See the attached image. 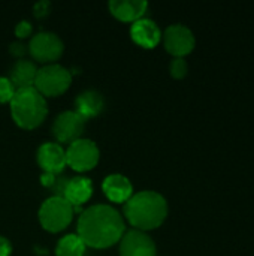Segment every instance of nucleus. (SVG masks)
Returning a JSON list of instances; mask_svg holds the SVG:
<instances>
[{
  "label": "nucleus",
  "mask_w": 254,
  "mask_h": 256,
  "mask_svg": "<svg viewBox=\"0 0 254 256\" xmlns=\"http://www.w3.org/2000/svg\"><path fill=\"white\" fill-rule=\"evenodd\" d=\"M37 68L31 60L19 58L13 63L9 72V80L13 84L15 90L25 88V87H34Z\"/></svg>",
  "instance_id": "dca6fc26"
},
{
  "label": "nucleus",
  "mask_w": 254,
  "mask_h": 256,
  "mask_svg": "<svg viewBox=\"0 0 254 256\" xmlns=\"http://www.w3.org/2000/svg\"><path fill=\"white\" fill-rule=\"evenodd\" d=\"M55 252L57 256H82L85 252V243L78 234H67L58 240Z\"/></svg>",
  "instance_id": "a211bd4d"
},
{
  "label": "nucleus",
  "mask_w": 254,
  "mask_h": 256,
  "mask_svg": "<svg viewBox=\"0 0 254 256\" xmlns=\"http://www.w3.org/2000/svg\"><path fill=\"white\" fill-rule=\"evenodd\" d=\"M67 177L60 172V174H52V172H42L40 176V183L45 186V188H49L55 196H63V192H64V188H66V183H67Z\"/></svg>",
  "instance_id": "6ab92c4d"
},
{
  "label": "nucleus",
  "mask_w": 254,
  "mask_h": 256,
  "mask_svg": "<svg viewBox=\"0 0 254 256\" xmlns=\"http://www.w3.org/2000/svg\"><path fill=\"white\" fill-rule=\"evenodd\" d=\"M189 70V64L184 60V57H174L171 64H169V72L174 78H184L187 75Z\"/></svg>",
  "instance_id": "aec40b11"
},
{
  "label": "nucleus",
  "mask_w": 254,
  "mask_h": 256,
  "mask_svg": "<svg viewBox=\"0 0 254 256\" xmlns=\"http://www.w3.org/2000/svg\"><path fill=\"white\" fill-rule=\"evenodd\" d=\"M10 104V114L15 123L24 129H33L40 124L48 112L45 96L34 87L15 90Z\"/></svg>",
  "instance_id": "7ed1b4c3"
},
{
  "label": "nucleus",
  "mask_w": 254,
  "mask_h": 256,
  "mask_svg": "<svg viewBox=\"0 0 254 256\" xmlns=\"http://www.w3.org/2000/svg\"><path fill=\"white\" fill-rule=\"evenodd\" d=\"M37 162L43 172L60 174L66 165V150L58 142H43L37 148Z\"/></svg>",
  "instance_id": "9b49d317"
},
{
  "label": "nucleus",
  "mask_w": 254,
  "mask_h": 256,
  "mask_svg": "<svg viewBox=\"0 0 254 256\" xmlns=\"http://www.w3.org/2000/svg\"><path fill=\"white\" fill-rule=\"evenodd\" d=\"M72 82V72L58 64V63H48L37 69L34 88L43 96H57L63 93Z\"/></svg>",
  "instance_id": "20e7f679"
},
{
  "label": "nucleus",
  "mask_w": 254,
  "mask_h": 256,
  "mask_svg": "<svg viewBox=\"0 0 254 256\" xmlns=\"http://www.w3.org/2000/svg\"><path fill=\"white\" fill-rule=\"evenodd\" d=\"M9 51H10L13 56L21 57V56H24V54H25L27 48H25V45H24V44H21V42H12V44L9 45Z\"/></svg>",
  "instance_id": "393cba45"
},
{
  "label": "nucleus",
  "mask_w": 254,
  "mask_h": 256,
  "mask_svg": "<svg viewBox=\"0 0 254 256\" xmlns=\"http://www.w3.org/2000/svg\"><path fill=\"white\" fill-rule=\"evenodd\" d=\"M162 36L166 51L175 57H184L192 52L196 44L193 32L184 24H171L165 28Z\"/></svg>",
  "instance_id": "6e6552de"
},
{
  "label": "nucleus",
  "mask_w": 254,
  "mask_h": 256,
  "mask_svg": "<svg viewBox=\"0 0 254 256\" xmlns=\"http://www.w3.org/2000/svg\"><path fill=\"white\" fill-rule=\"evenodd\" d=\"M105 195L114 202H126L133 195V186L130 180L123 174H109L102 183Z\"/></svg>",
  "instance_id": "ddd939ff"
},
{
  "label": "nucleus",
  "mask_w": 254,
  "mask_h": 256,
  "mask_svg": "<svg viewBox=\"0 0 254 256\" xmlns=\"http://www.w3.org/2000/svg\"><path fill=\"white\" fill-rule=\"evenodd\" d=\"M130 36L138 45H141L144 48H153L159 44V40L162 38V32L156 21L142 16V18L133 21V24L130 27Z\"/></svg>",
  "instance_id": "f8f14e48"
},
{
  "label": "nucleus",
  "mask_w": 254,
  "mask_h": 256,
  "mask_svg": "<svg viewBox=\"0 0 254 256\" xmlns=\"http://www.w3.org/2000/svg\"><path fill=\"white\" fill-rule=\"evenodd\" d=\"M120 256H157V248L145 231L130 230L121 238Z\"/></svg>",
  "instance_id": "9d476101"
},
{
  "label": "nucleus",
  "mask_w": 254,
  "mask_h": 256,
  "mask_svg": "<svg viewBox=\"0 0 254 256\" xmlns=\"http://www.w3.org/2000/svg\"><path fill=\"white\" fill-rule=\"evenodd\" d=\"M63 48V40L54 32H39L30 39L28 44V50L37 62L57 60L61 56Z\"/></svg>",
  "instance_id": "1a4fd4ad"
},
{
  "label": "nucleus",
  "mask_w": 254,
  "mask_h": 256,
  "mask_svg": "<svg viewBox=\"0 0 254 256\" xmlns=\"http://www.w3.org/2000/svg\"><path fill=\"white\" fill-rule=\"evenodd\" d=\"M49 2L48 0H42V2H37L36 4H34V14L37 15V16H43V15H46L48 14V9H49Z\"/></svg>",
  "instance_id": "b1692460"
},
{
  "label": "nucleus",
  "mask_w": 254,
  "mask_h": 256,
  "mask_svg": "<svg viewBox=\"0 0 254 256\" xmlns=\"http://www.w3.org/2000/svg\"><path fill=\"white\" fill-rule=\"evenodd\" d=\"M73 216V207L63 196H49L46 198L39 208L40 225L52 232L64 230Z\"/></svg>",
  "instance_id": "39448f33"
},
{
  "label": "nucleus",
  "mask_w": 254,
  "mask_h": 256,
  "mask_svg": "<svg viewBox=\"0 0 254 256\" xmlns=\"http://www.w3.org/2000/svg\"><path fill=\"white\" fill-rule=\"evenodd\" d=\"M148 8L145 0H111V12L123 21H136L142 18Z\"/></svg>",
  "instance_id": "f3484780"
},
{
  "label": "nucleus",
  "mask_w": 254,
  "mask_h": 256,
  "mask_svg": "<svg viewBox=\"0 0 254 256\" xmlns=\"http://www.w3.org/2000/svg\"><path fill=\"white\" fill-rule=\"evenodd\" d=\"M10 254H12L10 242L6 237L0 236V256H10Z\"/></svg>",
  "instance_id": "5701e85b"
},
{
  "label": "nucleus",
  "mask_w": 254,
  "mask_h": 256,
  "mask_svg": "<svg viewBox=\"0 0 254 256\" xmlns=\"http://www.w3.org/2000/svg\"><path fill=\"white\" fill-rule=\"evenodd\" d=\"M15 93V87L7 76H0V102H9Z\"/></svg>",
  "instance_id": "412c9836"
},
{
  "label": "nucleus",
  "mask_w": 254,
  "mask_h": 256,
  "mask_svg": "<svg viewBox=\"0 0 254 256\" xmlns=\"http://www.w3.org/2000/svg\"><path fill=\"white\" fill-rule=\"evenodd\" d=\"M85 118L73 110L60 112L52 123V135L58 142H73L81 138L85 129Z\"/></svg>",
  "instance_id": "0eeeda50"
},
{
  "label": "nucleus",
  "mask_w": 254,
  "mask_h": 256,
  "mask_svg": "<svg viewBox=\"0 0 254 256\" xmlns=\"http://www.w3.org/2000/svg\"><path fill=\"white\" fill-rule=\"evenodd\" d=\"M99 147L90 138H78L66 150V164L76 171H88L99 162Z\"/></svg>",
  "instance_id": "423d86ee"
},
{
  "label": "nucleus",
  "mask_w": 254,
  "mask_h": 256,
  "mask_svg": "<svg viewBox=\"0 0 254 256\" xmlns=\"http://www.w3.org/2000/svg\"><path fill=\"white\" fill-rule=\"evenodd\" d=\"M93 194V183L87 177H73L69 178L63 192V198L72 206V207H79L85 201L90 200Z\"/></svg>",
  "instance_id": "4468645a"
},
{
  "label": "nucleus",
  "mask_w": 254,
  "mask_h": 256,
  "mask_svg": "<svg viewBox=\"0 0 254 256\" xmlns=\"http://www.w3.org/2000/svg\"><path fill=\"white\" fill-rule=\"evenodd\" d=\"M124 216L136 230H154L168 216V201L156 190L136 192L126 201Z\"/></svg>",
  "instance_id": "f03ea898"
},
{
  "label": "nucleus",
  "mask_w": 254,
  "mask_h": 256,
  "mask_svg": "<svg viewBox=\"0 0 254 256\" xmlns=\"http://www.w3.org/2000/svg\"><path fill=\"white\" fill-rule=\"evenodd\" d=\"M103 106H105L103 94L97 90H93V88L81 92L75 99V108H76L75 111L79 116H82L85 120L97 116L103 110Z\"/></svg>",
  "instance_id": "2eb2a0df"
},
{
  "label": "nucleus",
  "mask_w": 254,
  "mask_h": 256,
  "mask_svg": "<svg viewBox=\"0 0 254 256\" xmlns=\"http://www.w3.org/2000/svg\"><path fill=\"white\" fill-rule=\"evenodd\" d=\"M76 226L78 236L85 244L100 249L117 243L126 228L120 212L108 204H94L85 208Z\"/></svg>",
  "instance_id": "f257e3e1"
},
{
  "label": "nucleus",
  "mask_w": 254,
  "mask_h": 256,
  "mask_svg": "<svg viewBox=\"0 0 254 256\" xmlns=\"http://www.w3.org/2000/svg\"><path fill=\"white\" fill-rule=\"evenodd\" d=\"M33 27H31V22L27 21V20H21L16 26H15V34L18 38H27L30 36Z\"/></svg>",
  "instance_id": "4be33fe9"
}]
</instances>
